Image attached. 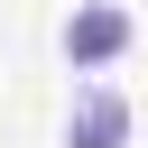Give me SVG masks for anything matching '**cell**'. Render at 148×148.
I'll list each match as a JSON object with an SVG mask.
<instances>
[{
  "label": "cell",
  "instance_id": "1",
  "mask_svg": "<svg viewBox=\"0 0 148 148\" xmlns=\"http://www.w3.org/2000/svg\"><path fill=\"white\" fill-rule=\"evenodd\" d=\"M120 46H130V9H120V0H83V9L65 18V56H74L83 74H92V65H111Z\"/></svg>",
  "mask_w": 148,
  "mask_h": 148
},
{
  "label": "cell",
  "instance_id": "2",
  "mask_svg": "<svg viewBox=\"0 0 148 148\" xmlns=\"http://www.w3.org/2000/svg\"><path fill=\"white\" fill-rule=\"evenodd\" d=\"M65 139H74V148H130V102H120V92H102V83H92V92H74Z\"/></svg>",
  "mask_w": 148,
  "mask_h": 148
}]
</instances>
